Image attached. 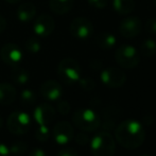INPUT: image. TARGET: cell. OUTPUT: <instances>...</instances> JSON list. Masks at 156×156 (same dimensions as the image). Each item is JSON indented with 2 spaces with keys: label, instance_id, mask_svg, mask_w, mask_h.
I'll return each mask as SVG.
<instances>
[{
  "label": "cell",
  "instance_id": "7402d4cb",
  "mask_svg": "<svg viewBox=\"0 0 156 156\" xmlns=\"http://www.w3.org/2000/svg\"><path fill=\"white\" fill-rule=\"evenodd\" d=\"M9 150H10V154L14 156H21L27 152L28 144L23 141H16L9 147Z\"/></svg>",
  "mask_w": 156,
  "mask_h": 156
},
{
  "label": "cell",
  "instance_id": "9c48e42d",
  "mask_svg": "<svg viewBox=\"0 0 156 156\" xmlns=\"http://www.w3.org/2000/svg\"><path fill=\"white\" fill-rule=\"evenodd\" d=\"M142 30V23L137 16H129L121 21L119 27L120 34L125 38H133L139 35Z\"/></svg>",
  "mask_w": 156,
  "mask_h": 156
},
{
  "label": "cell",
  "instance_id": "484cf974",
  "mask_svg": "<svg viewBox=\"0 0 156 156\" xmlns=\"http://www.w3.org/2000/svg\"><path fill=\"white\" fill-rule=\"evenodd\" d=\"M80 83V86L82 89H84L85 91H93L96 87V83L91 78H83L78 81Z\"/></svg>",
  "mask_w": 156,
  "mask_h": 156
},
{
  "label": "cell",
  "instance_id": "277c9868",
  "mask_svg": "<svg viewBox=\"0 0 156 156\" xmlns=\"http://www.w3.org/2000/svg\"><path fill=\"white\" fill-rule=\"evenodd\" d=\"M58 74L65 84H74L81 78V67L76 60L66 58L58 64Z\"/></svg>",
  "mask_w": 156,
  "mask_h": 156
},
{
  "label": "cell",
  "instance_id": "1f68e13d",
  "mask_svg": "<svg viewBox=\"0 0 156 156\" xmlns=\"http://www.w3.org/2000/svg\"><path fill=\"white\" fill-rule=\"evenodd\" d=\"M29 156H46V153L43 149L41 148H35L30 151Z\"/></svg>",
  "mask_w": 156,
  "mask_h": 156
},
{
  "label": "cell",
  "instance_id": "5bb4252c",
  "mask_svg": "<svg viewBox=\"0 0 156 156\" xmlns=\"http://www.w3.org/2000/svg\"><path fill=\"white\" fill-rule=\"evenodd\" d=\"M41 94L48 101H56L60 100L62 97L63 89L60 83L53 80H49L46 81L41 86Z\"/></svg>",
  "mask_w": 156,
  "mask_h": 156
},
{
  "label": "cell",
  "instance_id": "ba28073f",
  "mask_svg": "<svg viewBox=\"0 0 156 156\" xmlns=\"http://www.w3.org/2000/svg\"><path fill=\"white\" fill-rule=\"evenodd\" d=\"M70 33L76 38L86 39L90 37L94 33V26L85 17H78L70 25Z\"/></svg>",
  "mask_w": 156,
  "mask_h": 156
},
{
  "label": "cell",
  "instance_id": "603a6c76",
  "mask_svg": "<svg viewBox=\"0 0 156 156\" xmlns=\"http://www.w3.org/2000/svg\"><path fill=\"white\" fill-rule=\"evenodd\" d=\"M20 100L21 103L26 106H32L36 102V94L31 89H25L20 94Z\"/></svg>",
  "mask_w": 156,
  "mask_h": 156
},
{
  "label": "cell",
  "instance_id": "d4e9b609",
  "mask_svg": "<svg viewBox=\"0 0 156 156\" xmlns=\"http://www.w3.org/2000/svg\"><path fill=\"white\" fill-rule=\"evenodd\" d=\"M35 137H36L37 140L41 142L47 141L50 137V129L48 125H39L36 133H35Z\"/></svg>",
  "mask_w": 156,
  "mask_h": 156
},
{
  "label": "cell",
  "instance_id": "ac0fdd59",
  "mask_svg": "<svg viewBox=\"0 0 156 156\" xmlns=\"http://www.w3.org/2000/svg\"><path fill=\"white\" fill-rule=\"evenodd\" d=\"M11 76H12L13 82L18 85H26L30 80L29 72L23 68L17 67V66H14V68L12 69Z\"/></svg>",
  "mask_w": 156,
  "mask_h": 156
},
{
  "label": "cell",
  "instance_id": "3957f363",
  "mask_svg": "<svg viewBox=\"0 0 156 156\" xmlns=\"http://www.w3.org/2000/svg\"><path fill=\"white\" fill-rule=\"evenodd\" d=\"M115 147V139L112 134L106 131L97 133L90 141V149L94 156H113Z\"/></svg>",
  "mask_w": 156,
  "mask_h": 156
},
{
  "label": "cell",
  "instance_id": "836d02e7",
  "mask_svg": "<svg viewBox=\"0 0 156 156\" xmlns=\"http://www.w3.org/2000/svg\"><path fill=\"white\" fill-rule=\"evenodd\" d=\"M6 28V21L5 19H4V17L0 16V34H1L2 32L5 30Z\"/></svg>",
  "mask_w": 156,
  "mask_h": 156
},
{
  "label": "cell",
  "instance_id": "d6986e66",
  "mask_svg": "<svg viewBox=\"0 0 156 156\" xmlns=\"http://www.w3.org/2000/svg\"><path fill=\"white\" fill-rule=\"evenodd\" d=\"M114 10L121 15L129 14L135 8L134 0H114L113 1Z\"/></svg>",
  "mask_w": 156,
  "mask_h": 156
},
{
  "label": "cell",
  "instance_id": "44dd1931",
  "mask_svg": "<svg viewBox=\"0 0 156 156\" xmlns=\"http://www.w3.org/2000/svg\"><path fill=\"white\" fill-rule=\"evenodd\" d=\"M140 52L146 58H152L156 54V41L153 39H146L140 46Z\"/></svg>",
  "mask_w": 156,
  "mask_h": 156
},
{
  "label": "cell",
  "instance_id": "6da1fadb",
  "mask_svg": "<svg viewBox=\"0 0 156 156\" xmlns=\"http://www.w3.org/2000/svg\"><path fill=\"white\" fill-rule=\"evenodd\" d=\"M115 137L121 147L126 149H137L144 141L146 132L144 126L136 120H124L118 124Z\"/></svg>",
  "mask_w": 156,
  "mask_h": 156
},
{
  "label": "cell",
  "instance_id": "7c38bea8",
  "mask_svg": "<svg viewBox=\"0 0 156 156\" xmlns=\"http://www.w3.org/2000/svg\"><path fill=\"white\" fill-rule=\"evenodd\" d=\"M55 23L54 19L48 14H41L38 18H36L34 23V33L38 36L47 37L51 35V33L54 31Z\"/></svg>",
  "mask_w": 156,
  "mask_h": 156
},
{
  "label": "cell",
  "instance_id": "9a60e30c",
  "mask_svg": "<svg viewBox=\"0 0 156 156\" xmlns=\"http://www.w3.org/2000/svg\"><path fill=\"white\" fill-rule=\"evenodd\" d=\"M16 99V89L10 83H0V104L9 105Z\"/></svg>",
  "mask_w": 156,
  "mask_h": 156
},
{
  "label": "cell",
  "instance_id": "8fae6325",
  "mask_svg": "<svg viewBox=\"0 0 156 156\" xmlns=\"http://www.w3.org/2000/svg\"><path fill=\"white\" fill-rule=\"evenodd\" d=\"M53 138L58 144H66L71 141L74 137V129L67 121L58 122L52 129Z\"/></svg>",
  "mask_w": 156,
  "mask_h": 156
},
{
  "label": "cell",
  "instance_id": "83f0119b",
  "mask_svg": "<svg viewBox=\"0 0 156 156\" xmlns=\"http://www.w3.org/2000/svg\"><path fill=\"white\" fill-rule=\"evenodd\" d=\"M76 141L80 146H85L89 142V137L86 133H79L76 136Z\"/></svg>",
  "mask_w": 156,
  "mask_h": 156
},
{
  "label": "cell",
  "instance_id": "ffe728a7",
  "mask_svg": "<svg viewBox=\"0 0 156 156\" xmlns=\"http://www.w3.org/2000/svg\"><path fill=\"white\" fill-rule=\"evenodd\" d=\"M97 44L100 48L102 49H111L117 43V39L112 33L108 32H103L97 36Z\"/></svg>",
  "mask_w": 156,
  "mask_h": 156
},
{
  "label": "cell",
  "instance_id": "4316f807",
  "mask_svg": "<svg viewBox=\"0 0 156 156\" xmlns=\"http://www.w3.org/2000/svg\"><path fill=\"white\" fill-rule=\"evenodd\" d=\"M58 109L62 115H68L70 112V104L65 100H61L58 103Z\"/></svg>",
  "mask_w": 156,
  "mask_h": 156
},
{
  "label": "cell",
  "instance_id": "f1b7e54d",
  "mask_svg": "<svg viewBox=\"0 0 156 156\" xmlns=\"http://www.w3.org/2000/svg\"><path fill=\"white\" fill-rule=\"evenodd\" d=\"M146 30L153 35H156V18H151L147 21Z\"/></svg>",
  "mask_w": 156,
  "mask_h": 156
},
{
  "label": "cell",
  "instance_id": "d590c367",
  "mask_svg": "<svg viewBox=\"0 0 156 156\" xmlns=\"http://www.w3.org/2000/svg\"><path fill=\"white\" fill-rule=\"evenodd\" d=\"M2 125H3V120H2V118L0 117V129H1Z\"/></svg>",
  "mask_w": 156,
  "mask_h": 156
},
{
  "label": "cell",
  "instance_id": "e575fe53",
  "mask_svg": "<svg viewBox=\"0 0 156 156\" xmlns=\"http://www.w3.org/2000/svg\"><path fill=\"white\" fill-rule=\"evenodd\" d=\"M6 2H9V3H12V4H15V3H18V2H20L21 0H5Z\"/></svg>",
  "mask_w": 156,
  "mask_h": 156
},
{
  "label": "cell",
  "instance_id": "5b68a950",
  "mask_svg": "<svg viewBox=\"0 0 156 156\" xmlns=\"http://www.w3.org/2000/svg\"><path fill=\"white\" fill-rule=\"evenodd\" d=\"M115 58L117 63L125 69L135 68L140 62V53L136 48L129 45H122L116 50Z\"/></svg>",
  "mask_w": 156,
  "mask_h": 156
},
{
  "label": "cell",
  "instance_id": "cb8c5ba5",
  "mask_svg": "<svg viewBox=\"0 0 156 156\" xmlns=\"http://www.w3.org/2000/svg\"><path fill=\"white\" fill-rule=\"evenodd\" d=\"M26 50L31 54H36L41 50V45L35 37H30L26 41Z\"/></svg>",
  "mask_w": 156,
  "mask_h": 156
},
{
  "label": "cell",
  "instance_id": "30bf717a",
  "mask_svg": "<svg viewBox=\"0 0 156 156\" xmlns=\"http://www.w3.org/2000/svg\"><path fill=\"white\" fill-rule=\"evenodd\" d=\"M0 58L5 64L11 66H16L21 62L23 54L21 49L17 45L13 43L5 44L1 48L0 51Z\"/></svg>",
  "mask_w": 156,
  "mask_h": 156
},
{
  "label": "cell",
  "instance_id": "7a4b0ae2",
  "mask_svg": "<svg viewBox=\"0 0 156 156\" xmlns=\"http://www.w3.org/2000/svg\"><path fill=\"white\" fill-rule=\"evenodd\" d=\"M73 124L82 132H94L100 127L101 118L90 108H81L72 117Z\"/></svg>",
  "mask_w": 156,
  "mask_h": 156
},
{
  "label": "cell",
  "instance_id": "4dcf8cb0",
  "mask_svg": "<svg viewBox=\"0 0 156 156\" xmlns=\"http://www.w3.org/2000/svg\"><path fill=\"white\" fill-rule=\"evenodd\" d=\"M56 156H79V155L76 153V151L73 150V149H64V150H61Z\"/></svg>",
  "mask_w": 156,
  "mask_h": 156
},
{
  "label": "cell",
  "instance_id": "8992f818",
  "mask_svg": "<svg viewBox=\"0 0 156 156\" xmlns=\"http://www.w3.org/2000/svg\"><path fill=\"white\" fill-rule=\"evenodd\" d=\"M9 131L15 135H23L29 131L31 126V120L25 112H14L8 118L6 121Z\"/></svg>",
  "mask_w": 156,
  "mask_h": 156
},
{
  "label": "cell",
  "instance_id": "4fadbf2b",
  "mask_svg": "<svg viewBox=\"0 0 156 156\" xmlns=\"http://www.w3.org/2000/svg\"><path fill=\"white\" fill-rule=\"evenodd\" d=\"M33 115L38 125H48L55 118V109L48 103H43L34 109Z\"/></svg>",
  "mask_w": 156,
  "mask_h": 156
},
{
  "label": "cell",
  "instance_id": "2e32d148",
  "mask_svg": "<svg viewBox=\"0 0 156 156\" xmlns=\"http://www.w3.org/2000/svg\"><path fill=\"white\" fill-rule=\"evenodd\" d=\"M36 14V8L31 2H25L20 4L17 10V18L21 23H28L32 20Z\"/></svg>",
  "mask_w": 156,
  "mask_h": 156
},
{
  "label": "cell",
  "instance_id": "e0dca14e",
  "mask_svg": "<svg viewBox=\"0 0 156 156\" xmlns=\"http://www.w3.org/2000/svg\"><path fill=\"white\" fill-rule=\"evenodd\" d=\"M74 0H49V8L55 14L63 15L72 9Z\"/></svg>",
  "mask_w": 156,
  "mask_h": 156
},
{
  "label": "cell",
  "instance_id": "8d00e7d4",
  "mask_svg": "<svg viewBox=\"0 0 156 156\" xmlns=\"http://www.w3.org/2000/svg\"><path fill=\"white\" fill-rule=\"evenodd\" d=\"M142 156H150V155H142Z\"/></svg>",
  "mask_w": 156,
  "mask_h": 156
},
{
  "label": "cell",
  "instance_id": "f546056e",
  "mask_svg": "<svg viewBox=\"0 0 156 156\" xmlns=\"http://www.w3.org/2000/svg\"><path fill=\"white\" fill-rule=\"evenodd\" d=\"M108 0H88V3L94 9H104Z\"/></svg>",
  "mask_w": 156,
  "mask_h": 156
},
{
  "label": "cell",
  "instance_id": "d6a6232c",
  "mask_svg": "<svg viewBox=\"0 0 156 156\" xmlns=\"http://www.w3.org/2000/svg\"><path fill=\"white\" fill-rule=\"evenodd\" d=\"M10 150L6 144L0 142V156H10Z\"/></svg>",
  "mask_w": 156,
  "mask_h": 156
},
{
  "label": "cell",
  "instance_id": "52a82bcc",
  "mask_svg": "<svg viewBox=\"0 0 156 156\" xmlns=\"http://www.w3.org/2000/svg\"><path fill=\"white\" fill-rule=\"evenodd\" d=\"M101 81L107 87L119 88L124 85L125 81H126V76L119 68L109 67L101 72Z\"/></svg>",
  "mask_w": 156,
  "mask_h": 156
}]
</instances>
